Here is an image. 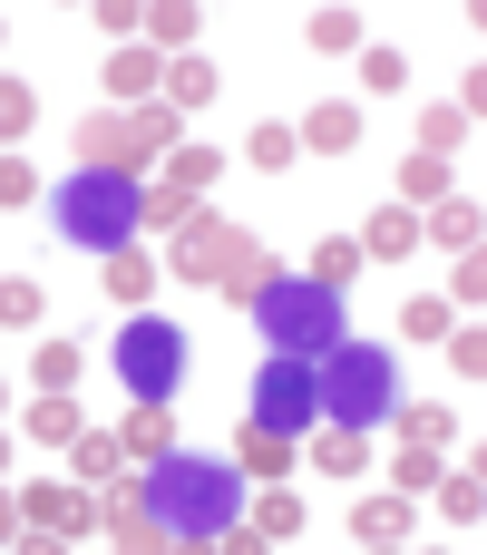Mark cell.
I'll list each match as a JSON object with an SVG mask.
<instances>
[{"mask_svg": "<svg viewBox=\"0 0 487 555\" xmlns=\"http://www.w3.org/2000/svg\"><path fill=\"white\" fill-rule=\"evenodd\" d=\"M146 507L166 517L176 546H215V537L244 517V468H234V459H185V449H166V459L146 468Z\"/></svg>", "mask_w": 487, "mask_h": 555, "instance_id": "obj_1", "label": "cell"}, {"mask_svg": "<svg viewBox=\"0 0 487 555\" xmlns=\"http://www.w3.org/2000/svg\"><path fill=\"white\" fill-rule=\"evenodd\" d=\"M49 215H59V234H68L78 254H117V244H137V224H146V185H137V176H88V166H68V176L49 185Z\"/></svg>", "mask_w": 487, "mask_h": 555, "instance_id": "obj_2", "label": "cell"}, {"mask_svg": "<svg viewBox=\"0 0 487 555\" xmlns=\"http://www.w3.org/2000/svg\"><path fill=\"white\" fill-rule=\"evenodd\" d=\"M166 146H185V117H176L166 98H146V107H98V117L78 127V166H88V176H137V185H146V166H166Z\"/></svg>", "mask_w": 487, "mask_h": 555, "instance_id": "obj_3", "label": "cell"}, {"mask_svg": "<svg viewBox=\"0 0 487 555\" xmlns=\"http://www.w3.org/2000/svg\"><path fill=\"white\" fill-rule=\"evenodd\" d=\"M312 390H322V420H342V429H381L390 410H400V361L381 351V341H332L322 361H312Z\"/></svg>", "mask_w": 487, "mask_h": 555, "instance_id": "obj_4", "label": "cell"}, {"mask_svg": "<svg viewBox=\"0 0 487 555\" xmlns=\"http://www.w3.org/2000/svg\"><path fill=\"white\" fill-rule=\"evenodd\" d=\"M254 322H264V341H273L283 361H322V351L342 341V293L312 283V273H273V283L254 293Z\"/></svg>", "mask_w": 487, "mask_h": 555, "instance_id": "obj_5", "label": "cell"}, {"mask_svg": "<svg viewBox=\"0 0 487 555\" xmlns=\"http://www.w3.org/2000/svg\"><path fill=\"white\" fill-rule=\"evenodd\" d=\"M117 380H127V400H176V380H185V332L156 322V312H127V332H117Z\"/></svg>", "mask_w": 487, "mask_h": 555, "instance_id": "obj_6", "label": "cell"}, {"mask_svg": "<svg viewBox=\"0 0 487 555\" xmlns=\"http://www.w3.org/2000/svg\"><path fill=\"white\" fill-rule=\"evenodd\" d=\"M244 244H254V234H244L234 215L195 205V224H185V234H166V283H205V293H215V283H225V263H234Z\"/></svg>", "mask_w": 487, "mask_h": 555, "instance_id": "obj_7", "label": "cell"}, {"mask_svg": "<svg viewBox=\"0 0 487 555\" xmlns=\"http://www.w3.org/2000/svg\"><path fill=\"white\" fill-rule=\"evenodd\" d=\"M254 420L283 429V439H312V420H322L312 361H264V371H254Z\"/></svg>", "mask_w": 487, "mask_h": 555, "instance_id": "obj_8", "label": "cell"}, {"mask_svg": "<svg viewBox=\"0 0 487 555\" xmlns=\"http://www.w3.org/2000/svg\"><path fill=\"white\" fill-rule=\"evenodd\" d=\"M20 527H39V537H59V546H88V537H98V488L39 478V488H20Z\"/></svg>", "mask_w": 487, "mask_h": 555, "instance_id": "obj_9", "label": "cell"}, {"mask_svg": "<svg viewBox=\"0 0 487 555\" xmlns=\"http://www.w3.org/2000/svg\"><path fill=\"white\" fill-rule=\"evenodd\" d=\"M10 420H20V439H29V449H68V439L88 429L78 390H39V400H29V410H10Z\"/></svg>", "mask_w": 487, "mask_h": 555, "instance_id": "obj_10", "label": "cell"}, {"mask_svg": "<svg viewBox=\"0 0 487 555\" xmlns=\"http://www.w3.org/2000/svg\"><path fill=\"white\" fill-rule=\"evenodd\" d=\"M117 449H127V468H156V459L176 449V410H166V400H127V429H117Z\"/></svg>", "mask_w": 487, "mask_h": 555, "instance_id": "obj_11", "label": "cell"}, {"mask_svg": "<svg viewBox=\"0 0 487 555\" xmlns=\"http://www.w3.org/2000/svg\"><path fill=\"white\" fill-rule=\"evenodd\" d=\"M234 468H244L254 488H273V478H293V468H303V439H283V429H264V420H254V429L234 439Z\"/></svg>", "mask_w": 487, "mask_h": 555, "instance_id": "obj_12", "label": "cell"}, {"mask_svg": "<svg viewBox=\"0 0 487 555\" xmlns=\"http://www.w3.org/2000/svg\"><path fill=\"white\" fill-rule=\"evenodd\" d=\"M156 78H166V59H156L146 39L107 49V98H117V107H146V98H156Z\"/></svg>", "mask_w": 487, "mask_h": 555, "instance_id": "obj_13", "label": "cell"}, {"mask_svg": "<svg viewBox=\"0 0 487 555\" xmlns=\"http://www.w3.org/2000/svg\"><path fill=\"white\" fill-rule=\"evenodd\" d=\"M351 244H361V263H400V254H420V215L410 205H371V224Z\"/></svg>", "mask_w": 487, "mask_h": 555, "instance_id": "obj_14", "label": "cell"}, {"mask_svg": "<svg viewBox=\"0 0 487 555\" xmlns=\"http://www.w3.org/2000/svg\"><path fill=\"white\" fill-rule=\"evenodd\" d=\"M410 527H420V517H410V498H400V488H381V498H361V507H351V546H410Z\"/></svg>", "mask_w": 487, "mask_h": 555, "instance_id": "obj_15", "label": "cell"}, {"mask_svg": "<svg viewBox=\"0 0 487 555\" xmlns=\"http://www.w3.org/2000/svg\"><path fill=\"white\" fill-rule=\"evenodd\" d=\"M312 449V478H361L371 468V429H342V420H322V439H303Z\"/></svg>", "mask_w": 487, "mask_h": 555, "instance_id": "obj_16", "label": "cell"}, {"mask_svg": "<svg viewBox=\"0 0 487 555\" xmlns=\"http://www.w3.org/2000/svg\"><path fill=\"white\" fill-rule=\"evenodd\" d=\"M478 205H469V195H439V205H430V215H420V244H439V254H478Z\"/></svg>", "mask_w": 487, "mask_h": 555, "instance_id": "obj_17", "label": "cell"}, {"mask_svg": "<svg viewBox=\"0 0 487 555\" xmlns=\"http://www.w3.org/2000/svg\"><path fill=\"white\" fill-rule=\"evenodd\" d=\"M293 137H303L312 156H351V146H361V107H351V98H332V107H312Z\"/></svg>", "mask_w": 487, "mask_h": 555, "instance_id": "obj_18", "label": "cell"}, {"mask_svg": "<svg viewBox=\"0 0 487 555\" xmlns=\"http://www.w3.org/2000/svg\"><path fill=\"white\" fill-rule=\"evenodd\" d=\"M244 527H254L264 546H293V537H303V498H293V488L273 478V488H254V507H244Z\"/></svg>", "mask_w": 487, "mask_h": 555, "instance_id": "obj_19", "label": "cell"}, {"mask_svg": "<svg viewBox=\"0 0 487 555\" xmlns=\"http://www.w3.org/2000/svg\"><path fill=\"white\" fill-rule=\"evenodd\" d=\"M273 273H283V263H273V254H264V234H254V244H244V254H234V263H225V283H215V293H225V302H234V312H254V293H264V283H273Z\"/></svg>", "mask_w": 487, "mask_h": 555, "instance_id": "obj_20", "label": "cell"}, {"mask_svg": "<svg viewBox=\"0 0 487 555\" xmlns=\"http://www.w3.org/2000/svg\"><path fill=\"white\" fill-rule=\"evenodd\" d=\"M107 263V302H127V312H146V293H156V263L137 254V244H117V254H98Z\"/></svg>", "mask_w": 487, "mask_h": 555, "instance_id": "obj_21", "label": "cell"}, {"mask_svg": "<svg viewBox=\"0 0 487 555\" xmlns=\"http://www.w3.org/2000/svg\"><path fill=\"white\" fill-rule=\"evenodd\" d=\"M146 49H156V59H185V49H195V0H156V10H146Z\"/></svg>", "mask_w": 487, "mask_h": 555, "instance_id": "obj_22", "label": "cell"}, {"mask_svg": "<svg viewBox=\"0 0 487 555\" xmlns=\"http://www.w3.org/2000/svg\"><path fill=\"white\" fill-rule=\"evenodd\" d=\"M156 88H166V107H176V117L215 107V68H205V59H166V78H156Z\"/></svg>", "mask_w": 487, "mask_h": 555, "instance_id": "obj_23", "label": "cell"}, {"mask_svg": "<svg viewBox=\"0 0 487 555\" xmlns=\"http://www.w3.org/2000/svg\"><path fill=\"white\" fill-rule=\"evenodd\" d=\"M430 498H439V517H459V527H478V517H487L478 459H469V468H459V478H449V468H439V478H430Z\"/></svg>", "mask_w": 487, "mask_h": 555, "instance_id": "obj_24", "label": "cell"}, {"mask_svg": "<svg viewBox=\"0 0 487 555\" xmlns=\"http://www.w3.org/2000/svg\"><path fill=\"white\" fill-rule=\"evenodd\" d=\"M390 429H400L410 449H449V439H459V420H449L439 400H410V410H390Z\"/></svg>", "mask_w": 487, "mask_h": 555, "instance_id": "obj_25", "label": "cell"}, {"mask_svg": "<svg viewBox=\"0 0 487 555\" xmlns=\"http://www.w3.org/2000/svg\"><path fill=\"white\" fill-rule=\"evenodd\" d=\"M68 468H78V488H107V478L127 468V449H117V439H98V429H78V439H68Z\"/></svg>", "mask_w": 487, "mask_h": 555, "instance_id": "obj_26", "label": "cell"}, {"mask_svg": "<svg viewBox=\"0 0 487 555\" xmlns=\"http://www.w3.org/2000/svg\"><path fill=\"white\" fill-rule=\"evenodd\" d=\"M225 176V146H166V185H185V195H205Z\"/></svg>", "mask_w": 487, "mask_h": 555, "instance_id": "obj_27", "label": "cell"}, {"mask_svg": "<svg viewBox=\"0 0 487 555\" xmlns=\"http://www.w3.org/2000/svg\"><path fill=\"white\" fill-rule=\"evenodd\" d=\"M439 195H459L449 156H410V166H400V205H439Z\"/></svg>", "mask_w": 487, "mask_h": 555, "instance_id": "obj_28", "label": "cell"}, {"mask_svg": "<svg viewBox=\"0 0 487 555\" xmlns=\"http://www.w3.org/2000/svg\"><path fill=\"white\" fill-rule=\"evenodd\" d=\"M312 59H342V49H361V10H312Z\"/></svg>", "mask_w": 487, "mask_h": 555, "instance_id": "obj_29", "label": "cell"}, {"mask_svg": "<svg viewBox=\"0 0 487 555\" xmlns=\"http://www.w3.org/2000/svg\"><path fill=\"white\" fill-rule=\"evenodd\" d=\"M293 156H303V137H293V127H254V137H244V166H254V176H283Z\"/></svg>", "mask_w": 487, "mask_h": 555, "instance_id": "obj_30", "label": "cell"}, {"mask_svg": "<svg viewBox=\"0 0 487 555\" xmlns=\"http://www.w3.org/2000/svg\"><path fill=\"white\" fill-rule=\"evenodd\" d=\"M312 283H332V293L361 283V244H351V234H322V244H312Z\"/></svg>", "mask_w": 487, "mask_h": 555, "instance_id": "obj_31", "label": "cell"}, {"mask_svg": "<svg viewBox=\"0 0 487 555\" xmlns=\"http://www.w3.org/2000/svg\"><path fill=\"white\" fill-rule=\"evenodd\" d=\"M449 322H459V312H449L439 293H410V302H400V341H449Z\"/></svg>", "mask_w": 487, "mask_h": 555, "instance_id": "obj_32", "label": "cell"}, {"mask_svg": "<svg viewBox=\"0 0 487 555\" xmlns=\"http://www.w3.org/2000/svg\"><path fill=\"white\" fill-rule=\"evenodd\" d=\"M39 312H49V293H39L29 273H10V283H0V332H39Z\"/></svg>", "mask_w": 487, "mask_h": 555, "instance_id": "obj_33", "label": "cell"}, {"mask_svg": "<svg viewBox=\"0 0 487 555\" xmlns=\"http://www.w3.org/2000/svg\"><path fill=\"white\" fill-rule=\"evenodd\" d=\"M439 351H449V371H459V380H487V332H478V312H469V322H449V341H439Z\"/></svg>", "mask_w": 487, "mask_h": 555, "instance_id": "obj_34", "label": "cell"}, {"mask_svg": "<svg viewBox=\"0 0 487 555\" xmlns=\"http://www.w3.org/2000/svg\"><path fill=\"white\" fill-rule=\"evenodd\" d=\"M195 205H205V195H185V185H146V224H156V234H185Z\"/></svg>", "mask_w": 487, "mask_h": 555, "instance_id": "obj_35", "label": "cell"}, {"mask_svg": "<svg viewBox=\"0 0 487 555\" xmlns=\"http://www.w3.org/2000/svg\"><path fill=\"white\" fill-rule=\"evenodd\" d=\"M29 380L39 390H78V341H39L29 351Z\"/></svg>", "mask_w": 487, "mask_h": 555, "instance_id": "obj_36", "label": "cell"}, {"mask_svg": "<svg viewBox=\"0 0 487 555\" xmlns=\"http://www.w3.org/2000/svg\"><path fill=\"white\" fill-rule=\"evenodd\" d=\"M449 263H459V273H449L439 302H449V312H478V302H487V254H449Z\"/></svg>", "mask_w": 487, "mask_h": 555, "instance_id": "obj_37", "label": "cell"}, {"mask_svg": "<svg viewBox=\"0 0 487 555\" xmlns=\"http://www.w3.org/2000/svg\"><path fill=\"white\" fill-rule=\"evenodd\" d=\"M459 146H469V117L459 107H430L420 117V156H459Z\"/></svg>", "mask_w": 487, "mask_h": 555, "instance_id": "obj_38", "label": "cell"}, {"mask_svg": "<svg viewBox=\"0 0 487 555\" xmlns=\"http://www.w3.org/2000/svg\"><path fill=\"white\" fill-rule=\"evenodd\" d=\"M29 117H39L29 78H0V146H20V137H29Z\"/></svg>", "mask_w": 487, "mask_h": 555, "instance_id": "obj_39", "label": "cell"}, {"mask_svg": "<svg viewBox=\"0 0 487 555\" xmlns=\"http://www.w3.org/2000/svg\"><path fill=\"white\" fill-rule=\"evenodd\" d=\"M361 88H371V98L410 88V59H400V49H361Z\"/></svg>", "mask_w": 487, "mask_h": 555, "instance_id": "obj_40", "label": "cell"}, {"mask_svg": "<svg viewBox=\"0 0 487 555\" xmlns=\"http://www.w3.org/2000/svg\"><path fill=\"white\" fill-rule=\"evenodd\" d=\"M430 478H439V449H410V439H400V459H390V488H400V498H420Z\"/></svg>", "mask_w": 487, "mask_h": 555, "instance_id": "obj_41", "label": "cell"}, {"mask_svg": "<svg viewBox=\"0 0 487 555\" xmlns=\"http://www.w3.org/2000/svg\"><path fill=\"white\" fill-rule=\"evenodd\" d=\"M29 195H39V166H29L20 146H0V215H10V205H29Z\"/></svg>", "mask_w": 487, "mask_h": 555, "instance_id": "obj_42", "label": "cell"}, {"mask_svg": "<svg viewBox=\"0 0 487 555\" xmlns=\"http://www.w3.org/2000/svg\"><path fill=\"white\" fill-rule=\"evenodd\" d=\"M98 29H107V39H146V10H137V0H98Z\"/></svg>", "mask_w": 487, "mask_h": 555, "instance_id": "obj_43", "label": "cell"}, {"mask_svg": "<svg viewBox=\"0 0 487 555\" xmlns=\"http://www.w3.org/2000/svg\"><path fill=\"white\" fill-rule=\"evenodd\" d=\"M20 537V488H0V546Z\"/></svg>", "mask_w": 487, "mask_h": 555, "instance_id": "obj_44", "label": "cell"}, {"mask_svg": "<svg viewBox=\"0 0 487 555\" xmlns=\"http://www.w3.org/2000/svg\"><path fill=\"white\" fill-rule=\"evenodd\" d=\"M0 429H10V420H0ZM10 449H20V439H0V478H10Z\"/></svg>", "mask_w": 487, "mask_h": 555, "instance_id": "obj_45", "label": "cell"}, {"mask_svg": "<svg viewBox=\"0 0 487 555\" xmlns=\"http://www.w3.org/2000/svg\"><path fill=\"white\" fill-rule=\"evenodd\" d=\"M0 420H10V380H0Z\"/></svg>", "mask_w": 487, "mask_h": 555, "instance_id": "obj_46", "label": "cell"}]
</instances>
